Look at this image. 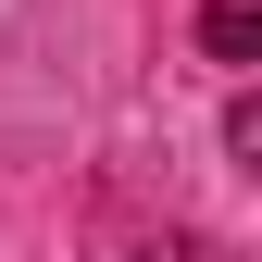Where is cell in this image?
I'll list each match as a JSON object with an SVG mask.
<instances>
[{
  "label": "cell",
  "instance_id": "obj_1",
  "mask_svg": "<svg viewBox=\"0 0 262 262\" xmlns=\"http://www.w3.org/2000/svg\"><path fill=\"white\" fill-rule=\"evenodd\" d=\"M200 50L225 62V75H250V50H262V13H250V0H212V13H200Z\"/></svg>",
  "mask_w": 262,
  "mask_h": 262
}]
</instances>
